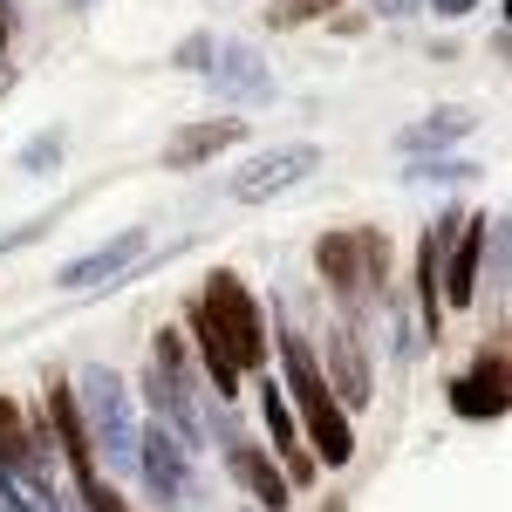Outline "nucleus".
Returning a JSON list of instances; mask_svg holds the SVG:
<instances>
[{
    "label": "nucleus",
    "instance_id": "obj_3",
    "mask_svg": "<svg viewBox=\"0 0 512 512\" xmlns=\"http://www.w3.org/2000/svg\"><path fill=\"white\" fill-rule=\"evenodd\" d=\"M144 403H151V424H164L185 451L205 444L198 376H192V355H185V335H178V328H158V342H151V362H144Z\"/></svg>",
    "mask_w": 512,
    "mask_h": 512
},
{
    "label": "nucleus",
    "instance_id": "obj_24",
    "mask_svg": "<svg viewBox=\"0 0 512 512\" xmlns=\"http://www.w3.org/2000/svg\"><path fill=\"white\" fill-rule=\"evenodd\" d=\"M424 7H431V14H444V21H458V14H472L478 0H424Z\"/></svg>",
    "mask_w": 512,
    "mask_h": 512
},
{
    "label": "nucleus",
    "instance_id": "obj_8",
    "mask_svg": "<svg viewBox=\"0 0 512 512\" xmlns=\"http://www.w3.org/2000/svg\"><path fill=\"white\" fill-rule=\"evenodd\" d=\"M512 403V376H506V342H492V349L472 355V369L451 383V410L465 417V424H499Z\"/></svg>",
    "mask_w": 512,
    "mask_h": 512
},
{
    "label": "nucleus",
    "instance_id": "obj_15",
    "mask_svg": "<svg viewBox=\"0 0 512 512\" xmlns=\"http://www.w3.org/2000/svg\"><path fill=\"white\" fill-rule=\"evenodd\" d=\"M458 219L465 212H444L431 233H424V246H417V308H424V335H444V301H437V267H444V246H451V233H458Z\"/></svg>",
    "mask_w": 512,
    "mask_h": 512
},
{
    "label": "nucleus",
    "instance_id": "obj_1",
    "mask_svg": "<svg viewBox=\"0 0 512 512\" xmlns=\"http://www.w3.org/2000/svg\"><path fill=\"white\" fill-rule=\"evenodd\" d=\"M192 335H198V362H205L219 403L239 396V376L267 369V321H260V301L246 294V280L233 267H212L205 294L192 301Z\"/></svg>",
    "mask_w": 512,
    "mask_h": 512
},
{
    "label": "nucleus",
    "instance_id": "obj_9",
    "mask_svg": "<svg viewBox=\"0 0 512 512\" xmlns=\"http://www.w3.org/2000/svg\"><path fill=\"white\" fill-rule=\"evenodd\" d=\"M485 239H492V219H485V212L458 219V233H451V246H444V267H437V301H444V308H472L478 301Z\"/></svg>",
    "mask_w": 512,
    "mask_h": 512
},
{
    "label": "nucleus",
    "instance_id": "obj_19",
    "mask_svg": "<svg viewBox=\"0 0 512 512\" xmlns=\"http://www.w3.org/2000/svg\"><path fill=\"white\" fill-rule=\"evenodd\" d=\"M478 164H465V158H410V171H403V178H410V185H458V178H472Z\"/></svg>",
    "mask_w": 512,
    "mask_h": 512
},
{
    "label": "nucleus",
    "instance_id": "obj_12",
    "mask_svg": "<svg viewBox=\"0 0 512 512\" xmlns=\"http://www.w3.org/2000/svg\"><path fill=\"white\" fill-rule=\"evenodd\" d=\"M205 82H212V96H226V103H267V96H274L267 55L246 48V41H219L212 62H205Z\"/></svg>",
    "mask_w": 512,
    "mask_h": 512
},
{
    "label": "nucleus",
    "instance_id": "obj_21",
    "mask_svg": "<svg viewBox=\"0 0 512 512\" xmlns=\"http://www.w3.org/2000/svg\"><path fill=\"white\" fill-rule=\"evenodd\" d=\"M55 164H62V137H55V130H48V137H35V144L21 151V171H28V178H48Z\"/></svg>",
    "mask_w": 512,
    "mask_h": 512
},
{
    "label": "nucleus",
    "instance_id": "obj_23",
    "mask_svg": "<svg viewBox=\"0 0 512 512\" xmlns=\"http://www.w3.org/2000/svg\"><path fill=\"white\" fill-rule=\"evenodd\" d=\"M424 0H369V14H383V21H403V14H417Z\"/></svg>",
    "mask_w": 512,
    "mask_h": 512
},
{
    "label": "nucleus",
    "instance_id": "obj_26",
    "mask_svg": "<svg viewBox=\"0 0 512 512\" xmlns=\"http://www.w3.org/2000/svg\"><path fill=\"white\" fill-rule=\"evenodd\" d=\"M0 48H7V14H0Z\"/></svg>",
    "mask_w": 512,
    "mask_h": 512
},
{
    "label": "nucleus",
    "instance_id": "obj_2",
    "mask_svg": "<svg viewBox=\"0 0 512 512\" xmlns=\"http://www.w3.org/2000/svg\"><path fill=\"white\" fill-rule=\"evenodd\" d=\"M280 342V396H287V410H294V424L308 431V458L315 465H349L355 458V424H349V410L335 403V390L321 383V362H315V349H308V335L301 328H280L274 335Z\"/></svg>",
    "mask_w": 512,
    "mask_h": 512
},
{
    "label": "nucleus",
    "instance_id": "obj_14",
    "mask_svg": "<svg viewBox=\"0 0 512 512\" xmlns=\"http://www.w3.org/2000/svg\"><path fill=\"white\" fill-rule=\"evenodd\" d=\"M472 130H478L472 103H444V110H431L424 123H410V130L396 137V151H403V158H444V144H458V137H472Z\"/></svg>",
    "mask_w": 512,
    "mask_h": 512
},
{
    "label": "nucleus",
    "instance_id": "obj_25",
    "mask_svg": "<svg viewBox=\"0 0 512 512\" xmlns=\"http://www.w3.org/2000/svg\"><path fill=\"white\" fill-rule=\"evenodd\" d=\"M0 512H28V499H21V492H14L7 478H0Z\"/></svg>",
    "mask_w": 512,
    "mask_h": 512
},
{
    "label": "nucleus",
    "instance_id": "obj_7",
    "mask_svg": "<svg viewBox=\"0 0 512 512\" xmlns=\"http://www.w3.org/2000/svg\"><path fill=\"white\" fill-rule=\"evenodd\" d=\"M308 171H321V144H274V151H260L233 171V198L239 205H267V198L294 192Z\"/></svg>",
    "mask_w": 512,
    "mask_h": 512
},
{
    "label": "nucleus",
    "instance_id": "obj_16",
    "mask_svg": "<svg viewBox=\"0 0 512 512\" xmlns=\"http://www.w3.org/2000/svg\"><path fill=\"white\" fill-rule=\"evenodd\" d=\"M239 137H246V123L239 117H219V123H185L171 144H164V164L171 171H192V164H205V158H219V151H233Z\"/></svg>",
    "mask_w": 512,
    "mask_h": 512
},
{
    "label": "nucleus",
    "instance_id": "obj_5",
    "mask_svg": "<svg viewBox=\"0 0 512 512\" xmlns=\"http://www.w3.org/2000/svg\"><path fill=\"white\" fill-rule=\"evenodd\" d=\"M315 274L328 280V294L355 301L362 287H383L390 280V239L376 226H349V233L315 239Z\"/></svg>",
    "mask_w": 512,
    "mask_h": 512
},
{
    "label": "nucleus",
    "instance_id": "obj_17",
    "mask_svg": "<svg viewBox=\"0 0 512 512\" xmlns=\"http://www.w3.org/2000/svg\"><path fill=\"white\" fill-rule=\"evenodd\" d=\"M21 444H28V417H21V403H14V396H0V478H14Z\"/></svg>",
    "mask_w": 512,
    "mask_h": 512
},
{
    "label": "nucleus",
    "instance_id": "obj_10",
    "mask_svg": "<svg viewBox=\"0 0 512 512\" xmlns=\"http://www.w3.org/2000/svg\"><path fill=\"white\" fill-rule=\"evenodd\" d=\"M315 362H321V383L335 390V403H342V410H362V403H376L355 321H335V328H321V355H315Z\"/></svg>",
    "mask_w": 512,
    "mask_h": 512
},
{
    "label": "nucleus",
    "instance_id": "obj_18",
    "mask_svg": "<svg viewBox=\"0 0 512 512\" xmlns=\"http://www.w3.org/2000/svg\"><path fill=\"white\" fill-rule=\"evenodd\" d=\"M342 0H267V28H308V21H328Z\"/></svg>",
    "mask_w": 512,
    "mask_h": 512
},
{
    "label": "nucleus",
    "instance_id": "obj_6",
    "mask_svg": "<svg viewBox=\"0 0 512 512\" xmlns=\"http://www.w3.org/2000/svg\"><path fill=\"white\" fill-rule=\"evenodd\" d=\"M130 472H144V485H151V499H158L164 512H192V499H198L192 451L164 431V424H137V465H130Z\"/></svg>",
    "mask_w": 512,
    "mask_h": 512
},
{
    "label": "nucleus",
    "instance_id": "obj_13",
    "mask_svg": "<svg viewBox=\"0 0 512 512\" xmlns=\"http://www.w3.org/2000/svg\"><path fill=\"white\" fill-rule=\"evenodd\" d=\"M226 472L260 499L267 512H287L294 506V492H287V478H280V465L267 458V444H246V437H226Z\"/></svg>",
    "mask_w": 512,
    "mask_h": 512
},
{
    "label": "nucleus",
    "instance_id": "obj_20",
    "mask_svg": "<svg viewBox=\"0 0 512 512\" xmlns=\"http://www.w3.org/2000/svg\"><path fill=\"white\" fill-rule=\"evenodd\" d=\"M212 48H219V35H212V28H198V35H185L178 48H171V62H178L185 76H205V62H212Z\"/></svg>",
    "mask_w": 512,
    "mask_h": 512
},
{
    "label": "nucleus",
    "instance_id": "obj_11",
    "mask_svg": "<svg viewBox=\"0 0 512 512\" xmlns=\"http://www.w3.org/2000/svg\"><path fill=\"white\" fill-rule=\"evenodd\" d=\"M144 246H151V233H144V226H123L117 239H103V246H89L82 260H69V267L55 274V287H62V294H89V287H110L117 274H130V267L144 260Z\"/></svg>",
    "mask_w": 512,
    "mask_h": 512
},
{
    "label": "nucleus",
    "instance_id": "obj_4",
    "mask_svg": "<svg viewBox=\"0 0 512 512\" xmlns=\"http://www.w3.org/2000/svg\"><path fill=\"white\" fill-rule=\"evenodd\" d=\"M76 417H82V437H89V451H103L110 465H137V410H130V383H123L117 369H82L76 376Z\"/></svg>",
    "mask_w": 512,
    "mask_h": 512
},
{
    "label": "nucleus",
    "instance_id": "obj_22",
    "mask_svg": "<svg viewBox=\"0 0 512 512\" xmlns=\"http://www.w3.org/2000/svg\"><path fill=\"white\" fill-rule=\"evenodd\" d=\"M82 512H123V499L103 485V478H89V485H82Z\"/></svg>",
    "mask_w": 512,
    "mask_h": 512
}]
</instances>
